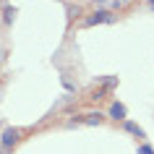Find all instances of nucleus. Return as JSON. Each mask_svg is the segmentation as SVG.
Here are the masks:
<instances>
[{"mask_svg": "<svg viewBox=\"0 0 154 154\" xmlns=\"http://www.w3.org/2000/svg\"><path fill=\"white\" fill-rule=\"evenodd\" d=\"M18 128H5L3 131V136H0V154H8L13 146L18 144Z\"/></svg>", "mask_w": 154, "mask_h": 154, "instance_id": "obj_1", "label": "nucleus"}, {"mask_svg": "<svg viewBox=\"0 0 154 154\" xmlns=\"http://www.w3.org/2000/svg\"><path fill=\"white\" fill-rule=\"evenodd\" d=\"M110 18H112V16H110L107 11H97L94 16H89V18H86V26H94V24H107Z\"/></svg>", "mask_w": 154, "mask_h": 154, "instance_id": "obj_2", "label": "nucleus"}, {"mask_svg": "<svg viewBox=\"0 0 154 154\" xmlns=\"http://www.w3.org/2000/svg\"><path fill=\"white\" fill-rule=\"evenodd\" d=\"M110 115H112L115 120H125V107H123L120 102H115V105L110 107Z\"/></svg>", "mask_w": 154, "mask_h": 154, "instance_id": "obj_3", "label": "nucleus"}, {"mask_svg": "<svg viewBox=\"0 0 154 154\" xmlns=\"http://www.w3.org/2000/svg\"><path fill=\"white\" fill-rule=\"evenodd\" d=\"M125 131L133 133V136H138V138H144V128H138L136 123H131V120H125Z\"/></svg>", "mask_w": 154, "mask_h": 154, "instance_id": "obj_4", "label": "nucleus"}, {"mask_svg": "<svg viewBox=\"0 0 154 154\" xmlns=\"http://www.w3.org/2000/svg\"><path fill=\"white\" fill-rule=\"evenodd\" d=\"M99 120H102V115H99V112H91V115H86V123H91V125H94V123L99 125Z\"/></svg>", "mask_w": 154, "mask_h": 154, "instance_id": "obj_5", "label": "nucleus"}, {"mask_svg": "<svg viewBox=\"0 0 154 154\" xmlns=\"http://www.w3.org/2000/svg\"><path fill=\"white\" fill-rule=\"evenodd\" d=\"M3 13H5V21H11V18H13V13H16V8H13V5H5V11H3Z\"/></svg>", "mask_w": 154, "mask_h": 154, "instance_id": "obj_6", "label": "nucleus"}, {"mask_svg": "<svg viewBox=\"0 0 154 154\" xmlns=\"http://www.w3.org/2000/svg\"><path fill=\"white\" fill-rule=\"evenodd\" d=\"M138 154H154V149H152V146H138Z\"/></svg>", "mask_w": 154, "mask_h": 154, "instance_id": "obj_7", "label": "nucleus"}, {"mask_svg": "<svg viewBox=\"0 0 154 154\" xmlns=\"http://www.w3.org/2000/svg\"><path fill=\"white\" fill-rule=\"evenodd\" d=\"M149 8H152V11H154V0H149Z\"/></svg>", "mask_w": 154, "mask_h": 154, "instance_id": "obj_8", "label": "nucleus"}, {"mask_svg": "<svg viewBox=\"0 0 154 154\" xmlns=\"http://www.w3.org/2000/svg\"><path fill=\"white\" fill-rule=\"evenodd\" d=\"M97 3H102V0H97Z\"/></svg>", "mask_w": 154, "mask_h": 154, "instance_id": "obj_9", "label": "nucleus"}]
</instances>
